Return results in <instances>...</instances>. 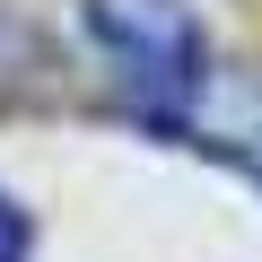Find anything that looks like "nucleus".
<instances>
[{
	"label": "nucleus",
	"mask_w": 262,
	"mask_h": 262,
	"mask_svg": "<svg viewBox=\"0 0 262 262\" xmlns=\"http://www.w3.org/2000/svg\"><path fill=\"white\" fill-rule=\"evenodd\" d=\"M88 27L114 53L122 88L140 96L158 122H175V114L201 105L210 70H201V35H192V18L175 9V0H88Z\"/></svg>",
	"instance_id": "1"
},
{
	"label": "nucleus",
	"mask_w": 262,
	"mask_h": 262,
	"mask_svg": "<svg viewBox=\"0 0 262 262\" xmlns=\"http://www.w3.org/2000/svg\"><path fill=\"white\" fill-rule=\"evenodd\" d=\"M0 262H27V210L0 192Z\"/></svg>",
	"instance_id": "2"
}]
</instances>
